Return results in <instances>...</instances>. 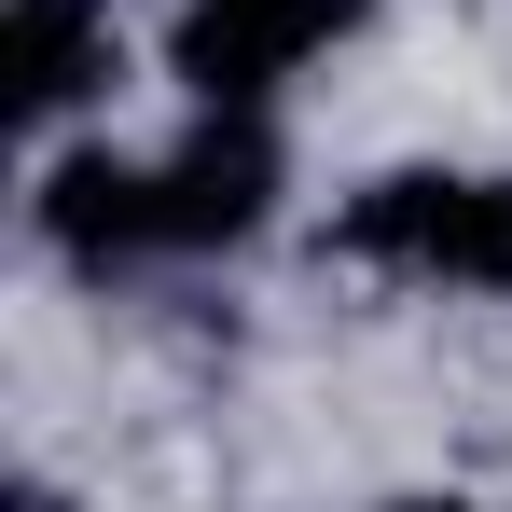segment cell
<instances>
[{
  "label": "cell",
  "instance_id": "cell-1",
  "mask_svg": "<svg viewBox=\"0 0 512 512\" xmlns=\"http://www.w3.org/2000/svg\"><path fill=\"white\" fill-rule=\"evenodd\" d=\"M374 28V0H180L167 14V84L194 111H277L291 70Z\"/></svg>",
  "mask_w": 512,
  "mask_h": 512
},
{
  "label": "cell",
  "instance_id": "cell-2",
  "mask_svg": "<svg viewBox=\"0 0 512 512\" xmlns=\"http://www.w3.org/2000/svg\"><path fill=\"white\" fill-rule=\"evenodd\" d=\"M153 194H167V263L250 250L291 194V153H277V111H194L167 153H153Z\"/></svg>",
  "mask_w": 512,
  "mask_h": 512
},
{
  "label": "cell",
  "instance_id": "cell-3",
  "mask_svg": "<svg viewBox=\"0 0 512 512\" xmlns=\"http://www.w3.org/2000/svg\"><path fill=\"white\" fill-rule=\"evenodd\" d=\"M28 236L70 263V277L167 263V194H153V153H111V139L42 153V180H28Z\"/></svg>",
  "mask_w": 512,
  "mask_h": 512
},
{
  "label": "cell",
  "instance_id": "cell-4",
  "mask_svg": "<svg viewBox=\"0 0 512 512\" xmlns=\"http://www.w3.org/2000/svg\"><path fill=\"white\" fill-rule=\"evenodd\" d=\"M125 84L111 0H14V125H70Z\"/></svg>",
  "mask_w": 512,
  "mask_h": 512
},
{
  "label": "cell",
  "instance_id": "cell-5",
  "mask_svg": "<svg viewBox=\"0 0 512 512\" xmlns=\"http://www.w3.org/2000/svg\"><path fill=\"white\" fill-rule=\"evenodd\" d=\"M457 208H471V167H374V180L333 208V250L374 263V277H443Z\"/></svg>",
  "mask_w": 512,
  "mask_h": 512
},
{
  "label": "cell",
  "instance_id": "cell-6",
  "mask_svg": "<svg viewBox=\"0 0 512 512\" xmlns=\"http://www.w3.org/2000/svg\"><path fill=\"white\" fill-rule=\"evenodd\" d=\"M457 291H512V167L471 180V208H457V250H443Z\"/></svg>",
  "mask_w": 512,
  "mask_h": 512
},
{
  "label": "cell",
  "instance_id": "cell-7",
  "mask_svg": "<svg viewBox=\"0 0 512 512\" xmlns=\"http://www.w3.org/2000/svg\"><path fill=\"white\" fill-rule=\"evenodd\" d=\"M0 512H70V485H42V471H28V485H14Z\"/></svg>",
  "mask_w": 512,
  "mask_h": 512
},
{
  "label": "cell",
  "instance_id": "cell-8",
  "mask_svg": "<svg viewBox=\"0 0 512 512\" xmlns=\"http://www.w3.org/2000/svg\"><path fill=\"white\" fill-rule=\"evenodd\" d=\"M388 512H485V499H388Z\"/></svg>",
  "mask_w": 512,
  "mask_h": 512
}]
</instances>
